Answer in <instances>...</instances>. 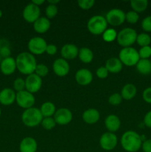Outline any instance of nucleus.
<instances>
[{
	"mask_svg": "<svg viewBox=\"0 0 151 152\" xmlns=\"http://www.w3.org/2000/svg\"><path fill=\"white\" fill-rule=\"evenodd\" d=\"M78 50L79 49L75 45L66 44L61 49V55L65 60H72L78 56Z\"/></svg>",
	"mask_w": 151,
	"mask_h": 152,
	"instance_id": "dca6fc26",
	"label": "nucleus"
},
{
	"mask_svg": "<svg viewBox=\"0 0 151 152\" xmlns=\"http://www.w3.org/2000/svg\"><path fill=\"white\" fill-rule=\"evenodd\" d=\"M35 96L33 94L25 90L16 93V101L19 107L25 109L32 108L35 104Z\"/></svg>",
	"mask_w": 151,
	"mask_h": 152,
	"instance_id": "0eeeda50",
	"label": "nucleus"
},
{
	"mask_svg": "<svg viewBox=\"0 0 151 152\" xmlns=\"http://www.w3.org/2000/svg\"><path fill=\"white\" fill-rule=\"evenodd\" d=\"M142 148L144 152H151V139L143 141Z\"/></svg>",
	"mask_w": 151,
	"mask_h": 152,
	"instance_id": "37998d69",
	"label": "nucleus"
},
{
	"mask_svg": "<svg viewBox=\"0 0 151 152\" xmlns=\"http://www.w3.org/2000/svg\"><path fill=\"white\" fill-rule=\"evenodd\" d=\"M47 44L41 37H33L28 42V47L30 53L33 55H41L46 51Z\"/></svg>",
	"mask_w": 151,
	"mask_h": 152,
	"instance_id": "6e6552de",
	"label": "nucleus"
},
{
	"mask_svg": "<svg viewBox=\"0 0 151 152\" xmlns=\"http://www.w3.org/2000/svg\"><path fill=\"white\" fill-rule=\"evenodd\" d=\"M96 74L97 77H99V79H106L109 72H108L107 69L105 68V66H102L96 70Z\"/></svg>",
	"mask_w": 151,
	"mask_h": 152,
	"instance_id": "ea45409f",
	"label": "nucleus"
},
{
	"mask_svg": "<svg viewBox=\"0 0 151 152\" xmlns=\"http://www.w3.org/2000/svg\"><path fill=\"white\" fill-rule=\"evenodd\" d=\"M105 68L107 69L109 73L118 74L122 70L123 64L118 58L111 57L107 60L106 64H105Z\"/></svg>",
	"mask_w": 151,
	"mask_h": 152,
	"instance_id": "4be33fe9",
	"label": "nucleus"
},
{
	"mask_svg": "<svg viewBox=\"0 0 151 152\" xmlns=\"http://www.w3.org/2000/svg\"><path fill=\"white\" fill-rule=\"evenodd\" d=\"M78 7L83 10H89L95 4L94 0H79L78 1Z\"/></svg>",
	"mask_w": 151,
	"mask_h": 152,
	"instance_id": "4c0bfd02",
	"label": "nucleus"
},
{
	"mask_svg": "<svg viewBox=\"0 0 151 152\" xmlns=\"http://www.w3.org/2000/svg\"><path fill=\"white\" fill-rule=\"evenodd\" d=\"M53 70L55 74L59 77H65L70 71L69 63L63 58H59L53 62Z\"/></svg>",
	"mask_w": 151,
	"mask_h": 152,
	"instance_id": "4468645a",
	"label": "nucleus"
},
{
	"mask_svg": "<svg viewBox=\"0 0 151 152\" xmlns=\"http://www.w3.org/2000/svg\"><path fill=\"white\" fill-rule=\"evenodd\" d=\"M105 125L109 132L114 133L119 129L120 126H121V121L116 115L110 114L105 119Z\"/></svg>",
	"mask_w": 151,
	"mask_h": 152,
	"instance_id": "412c9836",
	"label": "nucleus"
},
{
	"mask_svg": "<svg viewBox=\"0 0 151 152\" xmlns=\"http://www.w3.org/2000/svg\"><path fill=\"white\" fill-rule=\"evenodd\" d=\"M93 74L91 71L86 68L78 70L76 73L75 79L78 85L82 86H88L93 81Z\"/></svg>",
	"mask_w": 151,
	"mask_h": 152,
	"instance_id": "2eb2a0df",
	"label": "nucleus"
},
{
	"mask_svg": "<svg viewBox=\"0 0 151 152\" xmlns=\"http://www.w3.org/2000/svg\"><path fill=\"white\" fill-rule=\"evenodd\" d=\"M16 94L10 88H6L0 91V103L3 105H12L16 101Z\"/></svg>",
	"mask_w": 151,
	"mask_h": 152,
	"instance_id": "a211bd4d",
	"label": "nucleus"
},
{
	"mask_svg": "<svg viewBox=\"0 0 151 152\" xmlns=\"http://www.w3.org/2000/svg\"><path fill=\"white\" fill-rule=\"evenodd\" d=\"M137 35V33L133 28H125L118 32L116 39L121 47L128 48L136 42Z\"/></svg>",
	"mask_w": 151,
	"mask_h": 152,
	"instance_id": "423d86ee",
	"label": "nucleus"
},
{
	"mask_svg": "<svg viewBox=\"0 0 151 152\" xmlns=\"http://www.w3.org/2000/svg\"><path fill=\"white\" fill-rule=\"evenodd\" d=\"M82 119L87 124L93 125L99 121L100 119V114L97 109L89 108L84 111L82 114Z\"/></svg>",
	"mask_w": 151,
	"mask_h": 152,
	"instance_id": "aec40b11",
	"label": "nucleus"
},
{
	"mask_svg": "<svg viewBox=\"0 0 151 152\" xmlns=\"http://www.w3.org/2000/svg\"><path fill=\"white\" fill-rule=\"evenodd\" d=\"M139 19V13L133 10H130L125 13V20L130 24L137 23Z\"/></svg>",
	"mask_w": 151,
	"mask_h": 152,
	"instance_id": "473e14b6",
	"label": "nucleus"
},
{
	"mask_svg": "<svg viewBox=\"0 0 151 152\" xmlns=\"http://www.w3.org/2000/svg\"><path fill=\"white\" fill-rule=\"evenodd\" d=\"M136 42H137V44L141 46V48L149 46L151 43L150 36L147 33H141L137 35Z\"/></svg>",
	"mask_w": 151,
	"mask_h": 152,
	"instance_id": "c85d7f7f",
	"label": "nucleus"
},
{
	"mask_svg": "<svg viewBox=\"0 0 151 152\" xmlns=\"http://www.w3.org/2000/svg\"><path fill=\"white\" fill-rule=\"evenodd\" d=\"M53 118L56 124L59 126H65L69 124L72 121L73 114L68 108H62L56 111Z\"/></svg>",
	"mask_w": 151,
	"mask_h": 152,
	"instance_id": "ddd939ff",
	"label": "nucleus"
},
{
	"mask_svg": "<svg viewBox=\"0 0 151 152\" xmlns=\"http://www.w3.org/2000/svg\"><path fill=\"white\" fill-rule=\"evenodd\" d=\"M130 6L133 11L136 13H142L144 11L148 6L147 0H132L130 1Z\"/></svg>",
	"mask_w": 151,
	"mask_h": 152,
	"instance_id": "cd10ccee",
	"label": "nucleus"
},
{
	"mask_svg": "<svg viewBox=\"0 0 151 152\" xmlns=\"http://www.w3.org/2000/svg\"><path fill=\"white\" fill-rule=\"evenodd\" d=\"M45 14L48 19H53L58 14L57 6L49 4L45 9Z\"/></svg>",
	"mask_w": 151,
	"mask_h": 152,
	"instance_id": "72a5a7b5",
	"label": "nucleus"
},
{
	"mask_svg": "<svg viewBox=\"0 0 151 152\" xmlns=\"http://www.w3.org/2000/svg\"><path fill=\"white\" fill-rule=\"evenodd\" d=\"M118 138L116 135L112 132H105L101 136L99 144L102 148L105 151H111L117 145Z\"/></svg>",
	"mask_w": 151,
	"mask_h": 152,
	"instance_id": "9b49d317",
	"label": "nucleus"
},
{
	"mask_svg": "<svg viewBox=\"0 0 151 152\" xmlns=\"http://www.w3.org/2000/svg\"><path fill=\"white\" fill-rule=\"evenodd\" d=\"M78 58L83 63L88 64L93 59V52L88 48H81L78 50Z\"/></svg>",
	"mask_w": 151,
	"mask_h": 152,
	"instance_id": "a878e982",
	"label": "nucleus"
},
{
	"mask_svg": "<svg viewBox=\"0 0 151 152\" xmlns=\"http://www.w3.org/2000/svg\"><path fill=\"white\" fill-rule=\"evenodd\" d=\"M50 28V22L47 18L39 17L33 23L34 31L38 34H44Z\"/></svg>",
	"mask_w": 151,
	"mask_h": 152,
	"instance_id": "5701e85b",
	"label": "nucleus"
},
{
	"mask_svg": "<svg viewBox=\"0 0 151 152\" xmlns=\"http://www.w3.org/2000/svg\"><path fill=\"white\" fill-rule=\"evenodd\" d=\"M38 148L37 142L31 137H26L21 141L19 145L20 152H36Z\"/></svg>",
	"mask_w": 151,
	"mask_h": 152,
	"instance_id": "6ab92c4d",
	"label": "nucleus"
},
{
	"mask_svg": "<svg viewBox=\"0 0 151 152\" xmlns=\"http://www.w3.org/2000/svg\"><path fill=\"white\" fill-rule=\"evenodd\" d=\"M41 126L45 130H51L56 126V123L53 117H44L41 123Z\"/></svg>",
	"mask_w": 151,
	"mask_h": 152,
	"instance_id": "7c9ffc66",
	"label": "nucleus"
},
{
	"mask_svg": "<svg viewBox=\"0 0 151 152\" xmlns=\"http://www.w3.org/2000/svg\"><path fill=\"white\" fill-rule=\"evenodd\" d=\"M42 86V80L35 73L30 74L25 80V90L31 94H35L41 89Z\"/></svg>",
	"mask_w": 151,
	"mask_h": 152,
	"instance_id": "f8f14e48",
	"label": "nucleus"
},
{
	"mask_svg": "<svg viewBox=\"0 0 151 152\" xmlns=\"http://www.w3.org/2000/svg\"><path fill=\"white\" fill-rule=\"evenodd\" d=\"M144 101L148 104H151V87H148L144 90L142 93Z\"/></svg>",
	"mask_w": 151,
	"mask_h": 152,
	"instance_id": "a19ab883",
	"label": "nucleus"
},
{
	"mask_svg": "<svg viewBox=\"0 0 151 152\" xmlns=\"http://www.w3.org/2000/svg\"><path fill=\"white\" fill-rule=\"evenodd\" d=\"M142 28L145 32H151V16H147L142 22Z\"/></svg>",
	"mask_w": 151,
	"mask_h": 152,
	"instance_id": "58836bf2",
	"label": "nucleus"
},
{
	"mask_svg": "<svg viewBox=\"0 0 151 152\" xmlns=\"http://www.w3.org/2000/svg\"><path fill=\"white\" fill-rule=\"evenodd\" d=\"M43 116L40 109L32 107L28 109H25L22 114V121L24 125L28 127H36L41 124L43 120Z\"/></svg>",
	"mask_w": 151,
	"mask_h": 152,
	"instance_id": "7ed1b4c3",
	"label": "nucleus"
},
{
	"mask_svg": "<svg viewBox=\"0 0 151 152\" xmlns=\"http://www.w3.org/2000/svg\"><path fill=\"white\" fill-rule=\"evenodd\" d=\"M0 55L1 57L7 58L9 57L10 55V49L7 45H1L0 46Z\"/></svg>",
	"mask_w": 151,
	"mask_h": 152,
	"instance_id": "79ce46f5",
	"label": "nucleus"
},
{
	"mask_svg": "<svg viewBox=\"0 0 151 152\" xmlns=\"http://www.w3.org/2000/svg\"><path fill=\"white\" fill-rule=\"evenodd\" d=\"M142 137L134 131H127L121 137V145L127 152H137L142 148Z\"/></svg>",
	"mask_w": 151,
	"mask_h": 152,
	"instance_id": "f03ea898",
	"label": "nucleus"
},
{
	"mask_svg": "<svg viewBox=\"0 0 151 152\" xmlns=\"http://www.w3.org/2000/svg\"><path fill=\"white\" fill-rule=\"evenodd\" d=\"M34 73L41 78V77H46L48 74L49 69L47 65H45L44 64H37Z\"/></svg>",
	"mask_w": 151,
	"mask_h": 152,
	"instance_id": "2f4dec72",
	"label": "nucleus"
},
{
	"mask_svg": "<svg viewBox=\"0 0 151 152\" xmlns=\"http://www.w3.org/2000/svg\"><path fill=\"white\" fill-rule=\"evenodd\" d=\"M40 14L41 10L39 7L35 5L32 2L27 4L22 12L24 19L29 23H34L40 17Z\"/></svg>",
	"mask_w": 151,
	"mask_h": 152,
	"instance_id": "9d476101",
	"label": "nucleus"
},
{
	"mask_svg": "<svg viewBox=\"0 0 151 152\" xmlns=\"http://www.w3.org/2000/svg\"><path fill=\"white\" fill-rule=\"evenodd\" d=\"M1 16H2V11H1V10H0V18H1Z\"/></svg>",
	"mask_w": 151,
	"mask_h": 152,
	"instance_id": "09e8293b",
	"label": "nucleus"
},
{
	"mask_svg": "<svg viewBox=\"0 0 151 152\" xmlns=\"http://www.w3.org/2000/svg\"><path fill=\"white\" fill-rule=\"evenodd\" d=\"M31 2L33 3V4H34L35 5L38 6V7H39L40 5H41L42 4H44V0H33Z\"/></svg>",
	"mask_w": 151,
	"mask_h": 152,
	"instance_id": "49530a36",
	"label": "nucleus"
},
{
	"mask_svg": "<svg viewBox=\"0 0 151 152\" xmlns=\"http://www.w3.org/2000/svg\"><path fill=\"white\" fill-rule=\"evenodd\" d=\"M13 89L17 92L25 90V80L22 78H17L13 82Z\"/></svg>",
	"mask_w": 151,
	"mask_h": 152,
	"instance_id": "c9c22d12",
	"label": "nucleus"
},
{
	"mask_svg": "<svg viewBox=\"0 0 151 152\" xmlns=\"http://www.w3.org/2000/svg\"><path fill=\"white\" fill-rule=\"evenodd\" d=\"M136 66L138 72L141 74L148 75L151 74V61L150 59H140Z\"/></svg>",
	"mask_w": 151,
	"mask_h": 152,
	"instance_id": "393cba45",
	"label": "nucleus"
},
{
	"mask_svg": "<svg viewBox=\"0 0 151 152\" xmlns=\"http://www.w3.org/2000/svg\"><path fill=\"white\" fill-rule=\"evenodd\" d=\"M59 2V0H49L48 3L50 4H53V5H56V4Z\"/></svg>",
	"mask_w": 151,
	"mask_h": 152,
	"instance_id": "de8ad7c7",
	"label": "nucleus"
},
{
	"mask_svg": "<svg viewBox=\"0 0 151 152\" xmlns=\"http://www.w3.org/2000/svg\"><path fill=\"white\" fill-rule=\"evenodd\" d=\"M40 111L43 117H51L56 113V106L51 102H45L41 105Z\"/></svg>",
	"mask_w": 151,
	"mask_h": 152,
	"instance_id": "bb28decb",
	"label": "nucleus"
},
{
	"mask_svg": "<svg viewBox=\"0 0 151 152\" xmlns=\"http://www.w3.org/2000/svg\"><path fill=\"white\" fill-rule=\"evenodd\" d=\"M16 69L22 74L30 75L35 72L37 63L34 55L28 52H22L16 59Z\"/></svg>",
	"mask_w": 151,
	"mask_h": 152,
	"instance_id": "f257e3e1",
	"label": "nucleus"
},
{
	"mask_svg": "<svg viewBox=\"0 0 151 152\" xmlns=\"http://www.w3.org/2000/svg\"><path fill=\"white\" fill-rule=\"evenodd\" d=\"M0 69L4 75H10L13 74L16 69V59L11 56L3 59L0 63Z\"/></svg>",
	"mask_w": 151,
	"mask_h": 152,
	"instance_id": "f3484780",
	"label": "nucleus"
},
{
	"mask_svg": "<svg viewBox=\"0 0 151 152\" xmlns=\"http://www.w3.org/2000/svg\"><path fill=\"white\" fill-rule=\"evenodd\" d=\"M1 108H0V116H1Z\"/></svg>",
	"mask_w": 151,
	"mask_h": 152,
	"instance_id": "3c124183",
	"label": "nucleus"
},
{
	"mask_svg": "<svg viewBox=\"0 0 151 152\" xmlns=\"http://www.w3.org/2000/svg\"><path fill=\"white\" fill-rule=\"evenodd\" d=\"M137 93V88L136 86L131 83H128L124 86L121 91V96L123 99L125 100H130L135 97Z\"/></svg>",
	"mask_w": 151,
	"mask_h": 152,
	"instance_id": "b1692460",
	"label": "nucleus"
},
{
	"mask_svg": "<svg viewBox=\"0 0 151 152\" xmlns=\"http://www.w3.org/2000/svg\"><path fill=\"white\" fill-rule=\"evenodd\" d=\"M45 52L48 55H55L57 52V47L53 44L47 45Z\"/></svg>",
	"mask_w": 151,
	"mask_h": 152,
	"instance_id": "c03bdc74",
	"label": "nucleus"
},
{
	"mask_svg": "<svg viewBox=\"0 0 151 152\" xmlns=\"http://www.w3.org/2000/svg\"><path fill=\"white\" fill-rule=\"evenodd\" d=\"M116 31L113 28H108L102 34V39L107 42H112L117 38Z\"/></svg>",
	"mask_w": 151,
	"mask_h": 152,
	"instance_id": "c756f323",
	"label": "nucleus"
},
{
	"mask_svg": "<svg viewBox=\"0 0 151 152\" xmlns=\"http://www.w3.org/2000/svg\"><path fill=\"white\" fill-rule=\"evenodd\" d=\"M122 97L118 93H114L109 96L108 102L112 105H118L122 102Z\"/></svg>",
	"mask_w": 151,
	"mask_h": 152,
	"instance_id": "e433bc0d",
	"label": "nucleus"
},
{
	"mask_svg": "<svg viewBox=\"0 0 151 152\" xmlns=\"http://www.w3.org/2000/svg\"><path fill=\"white\" fill-rule=\"evenodd\" d=\"M105 19L112 26H119L125 21V13L121 9L114 8L107 13Z\"/></svg>",
	"mask_w": 151,
	"mask_h": 152,
	"instance_id": "1a4fd4ad",
	"label": "nucleus"
},
{
	"mask_svg": "<svg viewBox=\"0 0 151 152\" xmlns=\"http://www.w3.org/2000/svg\"><path fill=\"white\" fill-rule=\"evenodd\" d=\"M144 123L147 128H151V111H148L144 117Z\"/></svg>",
	"mask_w": 151,
	"mask_h": 152,
	"instance_id": "a18cd8bd",
	"label": "nucleus"
},
{
	"mask_svg": "<svg viewBox=\"0 0 151 152\" xmlns=\"http://www.w3.org/2000/svg\"><path fill=\"white\" fill-rule=\"evenodd\" d=\"M1 62V55H0V62Z\"/></svg>",
	"mask_w": 151,
	"mask_h": 152,
	"instance_id": "8fccbe9b",
	"label": "nucleus"
},
{
	"mask_svg": "<svg viewBox=\"0 0 151 152\" xmlns=\"http://www.w3.org/2000/svg\"><path fill=\"white\" fill-rule=\"evenodd\" d=\"M139 54L140 59H149L151 56V47L150 45L142 47L139 50Z\"/></svg>",
	"mask_w": 151,
	"mask_h": 152,
	"instance_id": "f704fd0d",
	"label": "nucleus"
},
{
	"mask_svg": "<svg viewBox=\"0 0 151 152\" xmlns=\"http://www.w3.org/2000/svg\"><path fill=\"white\" fill-rule=\"evenodd\" d=\"M87 29L93 35H100L107 29V22L105 17L99 15L93 16L87 22Z\"/></svg>",
	"mask_w": 151,
	"mask_h": 152,
	"instance_id": "39448f33",
	"label": "nucleus"
},
{
	"mask_svg": "<svg viewBox=\"0 0 151 152\" xmlns=\"http://www.w3.org/2000/svg\"><path fill=\"white\" fill-rule=\"evenodd\" d=\"M118 59L123 65L128 67H133L136 65L140 59L139 51L132 47L123 48L119 52Z\"/></svg>",
	"mask_w": 151,
	"mask_h": 152,
	"instance_id": "20e7f679",
	"label": "nucleus"
}]
</instances>
